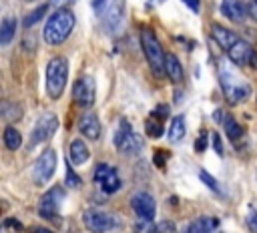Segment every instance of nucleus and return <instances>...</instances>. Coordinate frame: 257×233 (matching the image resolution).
I'll return each instance as SVG.
<instances>
[{"mask_svg": "<svg viewBox=\"0 0 257 233\" xmlns=\"http://www.w3.org/2000/svg\"><path fill=\"white\" fill-rule=\"evenodd\" d=\"M74 22H76V18H74V12L70 8L60 6L58 10H54L48 16V20L44 22V30H42L46 44H50V46L62 44L68 38V34L72 32Z\"/></svg>", "mask_w": 257, "mask_h": 233, "instance_id": "1", "label": "nucleus"}, {"mask_svg": "<svg viewBox=\"0 0 257 233\" xmlns=\"http://www.w3.org/2000/svg\"><path fill=\"white\" fill-rule=\"evenodd\" d=\"M68 80V60L62 56H54L46 64V74H44V88L48 98L56 100L62 96L64 86Z\"/></svg>", "mask_w": 257, "mask_h": 233, "instance_id": "2", "label": "nucleus"}, {"mask_svg": "<svg viewBox=\"0 0 257 233\" xmlns=\"http://www.w3.org/2000/svg\"><path fill=\"white\" fill-rule=\"evenodd\" d=\"M219 82H221V90L225 94V100L229 104H239V102H243L251 96L249 82L241 80L237 74H233L225 66H219Z\"/></svg>", "mask_w": 257, "mask_h": 233, "instance_id": "3", "label": "nucleus"}, {"mask_svg": "<svg viewBox=\"0 0 257 233\" xmlns=\"http://www.w3.org/2000/svg\"><path fill=\"white\" fill-rule=\"evenodd\" d=\"M141 46L145 52V58L151 66V70L155 72V76H163L165 74V56L167 52L163 50L159 38L155 36V32L151 28H141Z\"/></svg>", "mask_w": 257, "mask_h": 233, "instance_id": "4", "label": "nucleus"}, {"mask_svg": "<svg viewBox=\"0 0 257 233\" xmlns=\"http://www.w3.org/2000/svg\"><path fill=\"white\" fill-rule=\"evenodd\" d=\"M82 221H84V227L90 233H108V231H112L120 225V219L114 213H108V211H102V209L84 211Z\"/></svg>", "mask_w": 257, "mask_h": 233, "instance_id": "5", "label": "nucleus"}, {"mask_svg": "<svg viewBox=\"0 0 257 233\" xmlns=\"http://www.w3.org/2000/svg\"><path fill=\"white\" fill-rule=\"evenodd\" d=\"M112 143H114V147L118 149V153H124V155H128V153H139L141 147H143L141 137L133 131L131 123H128L126 119H120Z\"/></svg>", "mask_w": 257, "mask_h": 233, "instance_id": "6", "label": "nucleus"}, {"mask_svg": "<svg viewBox=\"0 0 257 233\" xmlns=\"http://www.w3.org/2000/svg\"><path fill=\"white\" fill-rule=\"evenodd\" d=\"M56 171V153L52 149H44L38 159L32 163V181L36 185H46Z\"/></svg>", "mask_w": 257, "mask_h": 233, "instance_id": "7", "label": "nucleus"}, {"mask_svg": "<svg viewBox=\"0 0 257 233\" xmlns=\"http://www.w3.org/2000/svg\"><path fill=\"white\" fill-rule=\"evenodd\" d=\"M58 129V116L54 112H46L42 114L40 119L36 121V125L32 127V133H30V141H28V147L34 149L36 145L48 141Z\"/></svg>", "mask_w": 257, "mask_h": 233, "instance_id": "8", "label": "nucleus"}, {"mask_svg": "<svg viewBox=\"0 0 257 233\" xmlns=\"http://www.w3.org/2000/svg\"><path fill=\"white\" fill-rule=\"evenodd\" d=\"M94 98H96V86H94V80L92 76L84 74V76H78L72 84V100L76 106L80 108H90L94 104Z\"/></svg>", "mask_w": 257, "mask_h": 233, "instance_id": "9", "label": "nucleus"}, {"mask_svg": "<svg viewBox=\"0 0 257 233\" xmlns=\"http://www.w3.org/2000/svg\"><path fill=\"white\" fill-rule=\"evenodd\" d=\"M92 179L94 183L102 189V193L106 195H112L120 189V177H118V171L114 167H110L108 163H98L94 167V173H92Z\"/></svg>", "mask_w": 257, "mask_h": 233, "instance_id": "10", "label": "nucleus"}, {"mask_svg": "<svg viewBox=\"0 0 257 233\" xmlns=\"http://www.w3.org/2000/svg\"><path fill=\"white\" fill-rule=\"evenodd\" d=\"M62 199H64L62 187H58V185L50 187V189L40 197V201H38V213H40V217H42V219H48V221L56 219V217H58V211H60Z\"/></svg>", "mask_w": 257, "mask_h": 233, "instance_id": "11", "label": "nucleus"}, {"mask_svg": "<svg viewBox=\"0 0 257 233\" xmlns=\"http://www.w3.org/2000/svg\"><path fill=\"white\" fill-rule=\"evenodd\" d=\"M131 207L133 211L137 213L139 219H145V221H153L155 219V213H157V201L151 193L147 191H139L133 195L131 199Z\"/></svg>", "mask_w": 257, "mask_h": 233, "instance_id": "12", "label": "nucleus"}, {"mask_svg": "<svg viewBox=\"0 0 257 233\" xmlns=\"http://www.w3.org/2000/svg\"><path fill=\"white\" fill-rule=\"evenodd\" d=\"M255 52H257V50H255L247 40L239 38V40L227 50V56H229V60H231L233 64H237V66H249V68H251V60H253Z\"/></svg>", "mask_w": 257, "mask_h": 233, "instance_id": "13", "label": "nucleus"}, {"mask_svg": "<svg viewBox=\"0 0 257 233\" xmlns=\"http://www.w3.org/2000/svg\"><path fill=\"white\" fill-rule=\"evenodd\" d=\"M219 10H221V14H223L227 20H231V22H235V24L245 22V18L249 16L247 4L241 2V0H223L221 6H219Z\"/></svg>", "mask_w": 257, "mask_h": 233, "instance_id": "14", "label": "nucleus"}, {"mask_svg": "<svg viewBox=\"0 0 257 233\" xmlns=\"http://www.w3.org/2000/svg\"><path fill=\"white\" fill-rule=\"evenodd\" d=\"M122 18H124V6H122V0H112L108 2V8L102 16V24L108 32H114L120 24H122Z\"/></svg>", "mask_w": 257, "mask_h": 233, "instance_id": "15", "label": "nucleus"}, {"mask_svg": "<svg viewBox=\"0 0 257 233\" xmlns=\"http://www.w3.org/2000/svg\"><path fill=\"white\" fill-rule=\"evenodd\" d=\"M78 131L84 139L88 141H96L100 137V121H98V116L94 112H84L80 119H78Z\"/></svg>", "mask_w": 257, "mask_h": 233, "instance_id": "16", "label": "nucleus"}, {"mask_svg": "<svg viewBox=\"0 0 257 233\" xmlns=\"http://www.w3.org/2000/svg\"><path fill=\"white\" fill-rule=\"evenodd\" d=\"M211 36H213L215 42H217L221 48H225V50H229V48L239 40V34H235L233 30H229V28H225V26H221V24H213V26H211Z\"/></svg>", "mask_w": 257, "mask_h": 233, "instance_id": "17", "label": "nucleus"}, {"mask_svg": "<svg viewBox=\"0 0 257 233\" xmlns=\"http://www.w3.org/2000/svg\"><path fill=\"white\" fill-rule=\"evenodd\" d=\"M68 155H70V163L72 165H84L88 159H90V151H88V145L78 137L70 143V149H68Z\"/></svg>", "mask_w": 257, "mask_h": 233, "instance_id": "18", "label": "nucleus"}, {"mask_svg": "<svg viewBox=\"0 0 257 233\" xmlns=\"http://www.w3.org/2000/svg\"><path fill=\"white\" fill-rule=\"evenodd\" d=\"M165 74H167V76L171 78V82H175V84L183 82L185 72H183L181 60H179L173 52H167V56H165Z\"/></svg>", "mask_w": 257, "mask_h": 233, "instance_id": "19", "label": "nucleus"}, {"mask_svg": "<svg viewBox=\"0 0 257 233\" xmlns=\"http://www.w3.org/2000/svg\"><path fill=\"white\" fill-rule=\"evenodd\" d=\"M217 225L215 219L209 217H197L193 221H189L183 229V233H213V227Z\"/></svg>", "mask_w": 257, "mask_h": 233, "instance_id": "20", "label": "nucleus"}, {"mask_svg": "<svg viewBox=\"0 0 257 233\" xmlns=\"http://www.w3.org/2000/svg\"><path fill=\"white\" fill-rule=\"evenodd\" d=\"M2 143H4V147H6L8 151H18L20 145H22V135H20V131H18L16 127H12V125L4 127Z\"/></svg>", "mask_w": 257, "mask_h": 233, "instance_id": "21", "label": "nucleus"}, {"mask_svg": "<svg viewBox=\"0 0 257 233\" xmlns=\"http://www.w3.org/2000/svg\"><path fill=\"white\" fill-rule=\"evenodd\" d=\"M185 133H187V127H185V116L183 114H177L175 119L171 121V127H169V141L171 143H177V141H181L183 137H185Z\"/></svg>", "mask_w": 257, "mask_h": 233, "instance_id": "22", "label": "nucleus"}, {"mask_svg": "<svg viewBox=\"0 0 257 233\" xmlns=\"http://www.w3.org/2000/svg\"><path fill=\"white\" fill-rule=\"evenodd\" d=\"M221 125H223V129H225L227 139H231V141H237V139L243 135L241 125L235 121V116H233V114H229V112H225V119L221 121Z\"/></svg>", "mask_w": 257, "mask_h": 233, "instance_id": "23", "label": "nucleus"}, {"mask_svg": "<svg viewBox=\"0 0 257 233\" xmlns=\"http://www.w3.org/2000/svg\"><path fill=\"white\" fill-rule=\"evenodd\" d=\"M16 20L14 18H4L2 20V24H0V44L2 46H6L14 36H16Z\"/></svg>", "mask_w": 257, "mask_h": 233, "instance_id": "24", "label": "nucleus"}, {"mask_svg": "<svg viewBox=\"0 0 257 233\" xmlns=\"http://www.w3.org/2000/svg\"><path fill=\"white\" fill-rule=\"evenodd\" d=\"M163 121H165V119L157 116L155 112L145 121V131H147V135H149L151 139H157V137L163 135V131H165V129H163Z\"/></svg>", "mask_w": 257, "mask_h": 233, "instance_id": "25", "label": "nucleus"}, {"mask_svg": "<svg viewBox=\"0 0 257 233\" xmlns=\"http://www.w3.org/2000/svg\"><path fill=\"white\" fill-rule=\"evenodd\" d=\"M46 12H48V4H40V6H36L34 10H30V12H28V14L24 16V20H22L24 28H30V26L38 24L40 20H44Z\"/></svg>", "mask_w": 257, "mask_h": 233, "instance_id": "26", "label": "nucleus"}, {"mask_svg": "<svg viewBox=\"0 0 257 233\" xmlns=\"http://www.w3.org/2000/svg\"><path fill=\"white\" fill-rule=\"evenodd\" d=\"M2 116L6 121H18L22 119V108L16 102H4L2 104Z\"/></svg>", "mask_w": 257, "mask_h": 233, "instance_id": "27", "label": "nucleus"}, {"mask_svg": "<svg viewBox=\"0 0 257 233\" xmlns=\"http://www.w3.org/2000/svg\"><path fill=\"white\" fill-rule=\"evenodd\" d=\"M64 183L70 187V189H76V187H80V177L72 171V165H66V177H64Z\"/></svg>", "mask_w": 257, "mask_h": 233, "instance_id": "28", "label": "nucleus"}, {"mask_svg": "<svg viewBox=\"0 0 257 233\" xmlns=\"http://www.w3.org/2000/svg\"><path fill=\"white\" fill-rule=\"evenodd\" d=\"M135 231H137V233H157V227L153 225V221L139 219L137 225H135Z\"/></svg>", "mask_w": 257, "mask_h": 233, "instance_id": "29", "label": "nucleus"}, {"mask_svg": "<svg viewBox=\"0 0 257 233\" xmlns=\"http://www.w3.org/2000/svg\"><path fill=\"white\" fill-rule=\"evenodd\" d=\"M199 177H201V181H203L207 187H211L215 193H219V185H217V181H215L207 171H199Z\"/></svg>", "mask_w": 257, "mask_h": 233, "instance_id": "30", "label": "nucleus"}, {"mask_svg": "<svg viewBox=\"0 0 257 233\" xmlns=\"http://www.w3.org/2000/svg\"><path fill=\"white\" fill-rule=\"evenodd\" d=\"M207 143H209V133H207V131H201L199 139L195 141V149H197L199 153H203V151L207 149Z\"/></svg>", "mask_w": 257, "mask_h": 233, "instance_id": "31", "label": "nucleus"}, {"mask_svg": "<svg viewBox=\"0 0 257 233\" xmlns=\"http://www.w3.org/2000/svg\"><path fill=\"white\" fill-rule=\"evenodd\" d=\"M157 233H177V227L173 221H161L157 225Z\"/></svg>", "mask_w": 257, "mask_h": 233, "instance_id": "32", "label": "nucleus"}, {"mask_svg": "<svg viewBox=\"0 0 257 233\" xmlns=\"http://www.w3.org/2000/svg\"><path fill=\"white\" fill-rule=\"evenodd\" d=\"M247 227L251 229V233H257V211H251L247 215Z\"/></svg>", "mask_w": 257, "mask_h": 233, "instance_id": "33", "label": "nucleus"}, {"mask_svg": "<svg viewBox=\"0 0 257 233\" xmlns=\"http://www.w3.org/2000/svg\"><path fill=\"white\" fill-rule=\"evenodd\" d=\"M211 139H213V149H215V153H217L219 157H223V145H221V137H219L217 133H213V135H211Z\"/></svg>", "mask_w": 257, "mask_h": 233, "instance_id": "34", "label": "nucleus"}, {"mask_svg": "<svg viewBox=\"0 0 257 233\" xmlns=\"http://www.w3.org/2000/svg\"><path fill=\"white\" fill-rule=\"evenodd\" d=\"M2 225H4V227H12L14 231H22V223H20L18 219H10V217H8V219L2 221Z\"/></svg>", "mask_w": 257, "mask_h": 233, "instance_id": "35", "label": "nucleus"}, {"mask_svg": "<svg viewBox=\"0 0 257 233\" xmlns=\"http://www.w3.org/2000/svg\"><path fill=\"white\" fill-rule=\"evenodd\" d=\"M157 116H161V119H167V114H169V106L167 104H159L157 110H155Z\"/></svg>", "mask_w": 257, "mask_h": 233, "instance_id": "36", "label": "nucleus"}, {"mask_svg": "<svg viewBox=\"0 0 257 233\" xmlns=\"http://www.w3.org/2000/svg\"><path fill=\"white\" fill-rule=\"evenodd\" d=\"M187 6L193 10V12H199V4H201V0H185Z\"/></svg>", "mask_w": 257, "mask_h": 233, "instance_id": "37", "label": "nucleus"}, {"mask_svg": "<svg viewBox=\"0 0 257 233\" xmlns=\"http://www.w3.org/2000/svg\"><path fill=\"white\" fill-rule=\"evenodd\" d=\"M108 2V0H92V8L96 10V12H100L102 10V6Z\"/></svg>", "mask_w": 257, "mask_h": 233, "instance_id": "38", "label": "nucleus"}, {"mask_svg": "<svg viewBox=\"0 0 257 233\" xmlns=\"http://www.w3.org/2000/svg\"><path fill=\"white\" fill-rule=\"evenodd\" d=\"M32 233H54L52 229H48V227H34L32 229Z\"/></svg>", "mask_w": 257, "mask_h": 233, "instance_id": "39", "label": "nucleus"}, {"mask_svg": "<svg viewBox=\"0 0 257 233\" xmlns=\"http://www.w3.org/2000/svg\"><path fill=\"white\" fill-rule=\"evenodd\" d=\"M50 2H52V4H68L70 0H50Z\"/></svg>", "mask_w": 257, "mask_h": 233, "instance_id": "40", "label": "nucleus"}, {"mask_svg": "<svg viewBox=\"0 0 257 233\" xmlns=\"http://www.w3.org/2000/svg\"><path fill=\"white\" fill-rule=\"evenodd\" d=\"M221 233H223V231H221Z\"/></svg>", "mask_w": 257, "mask_h": 233, "instance_id": "41", "label": "nucleus"}]
</instances>
